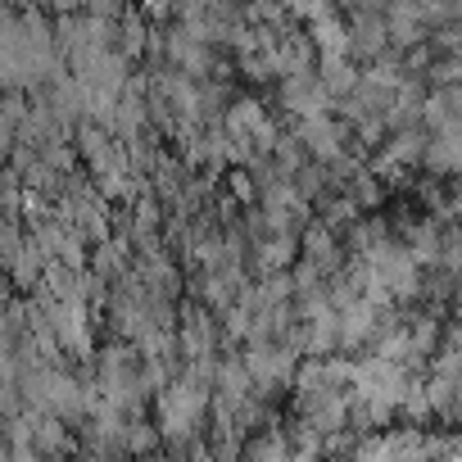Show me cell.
<instances>
[{
	"instance_id": "4",
	"label": "cell",
	"mask_w": 462,
	"mask_h": 462,
	"mask_svg": "<svg viewBox=\"0 0 462 462\" xmlns=\"http://www.w3.org/2000/svg\"><path fill=\"white\" fill-rule=\"evenodd\" d=\"M118 444H123L127 453H150V448L159 444V435H154V426H145V421H123Z\"/></svg>"
},
{
	"instance_id": "1",
	"label": "cell",
	"mask_w": 462,
	"mask_h": 462,
	"mask_svg": "<svg viewBox=\"0 0 462 462\" xmlns=\"http://www.w3.org/2000/svg\"><path fill=\"white\" fill-rule=\"evenodd\" d=\"M204 412H208V390H204V385H195V381H186V376L172 381V385H163V394H159V426H163L168 439L190 435Z\"/></svg>"
},
{
	"instance_id": "3",
	"label": "cell",
	"mask_w": 462,
	"mask_h": 462,
	"mask_svg": "<svg viewBox=\"0 0 462 462\" xmlns=\"http://www.w3.org/2000/svg\"><path fill=\"white\" fill-rule=\"evenodd\" d=\"M127 268V241H105L100 250H96V277L105 282V277H114V273H123Z\"/></svg>"
},
{
	"instance_id": "5",
	"label": "cell",
	"mask_w": 462,
	"mask_h": 462,
	"mask_svg": "<svg viewBox=\"0 0 462 462\" xmlns=\"http://www.w3.org/2000/svg\"><path fill=\"white\" fill-rule=\"evenodd\" d=\"M259 254H263V268L277 273V268H286V263L295 259V236H291V231H282V236H273Z\"/></svg>"
},
{
	"instance_id": "2",
	"label": "cell",
	"mask_w": 462,
	"mask_h": 462,
	"mask_svg": "<svg viewBox=\"0 0 462 462\" xmlns=\"http://www.w3.org/2000/svg\"><path fill=\"white\" fill-rule=\"evenodd\" d=\"M300 145H309L318 159H340V127L327 118H313V123H300Z\"/></svg>"
},
{
	"instance_id": "6",
	"label": "cell",
	"mask_w": 462,
	"mask_h": 462,
	"mask_svg": "<svg viewBox=\"0 0 462 462\" xmlns=\"http://www.w3.org/2000/svg\"><path fill=\"white\" fill-rule=\"evenodd\" d=\"M231 190H236V199H250L254 195V177L250 172H236V177H231Z\"/></svg>"
}]
</instances>
